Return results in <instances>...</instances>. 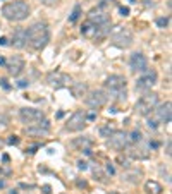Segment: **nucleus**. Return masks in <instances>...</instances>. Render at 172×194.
<instances>
[{
	"instance_id": "1",
	"label": "nucleus",
	"mask_w": 172,
	"mask_h": 194,
	"mask_svg": "<svg viewBox=\"0 0 172 194\" xmlns=\"http://www.w3.org/2000/svg\"><path fill=\"white\" fill-rule=\"evenodd\" d=\"M26 40L33 50H43L50 41L48 26L45 23H35L26 29Z\"/></svg>"
},
{
	"instance_id": "2",
	"label": "nucleus",
	"mask_w": 172,
	"mask_h": 194,
	"mask_svg": "<svg viewBox=\"0 0 172 194\" xmlns=\"http://www.w3.org/2000/svg\"><path fill=\"white\" fill-rule=\"evenodd\" d=\"M126 86H127V83H126V78H124V76L114 74V76H108V78L105 79V88L108 89V94L117 101L126 100V96H127Z\"/></svg>"
},
{
	"instance_id": "3",
	"label": "nucleus",
	"mask_w": 172,
	"mask_h": 194,
	"mask_svg": "<svg viewBox=\"0 0 172 194\" xmlns=\"http://www.w3.org/2000/svg\"><path fill=\"white\" fill-rule=\"evenodd\" d=\"M2 14L9 21H24L29 16V5L23 0L9 2L2 7Z\"/></svg>"
},
{
	"instance_id": "4",
	"label": "nucleus",
	"mask_w": 172,
	"mask_h": 194,
	"mask_svg": "<svg viewBox=\"0 0 172 194\" xmlns=\"http://www.w3.org/2000/svg\"><path fill=\"white\" fill-rule=\"evenodd\" d=\"M150 119L146 120V126L150 129H157L160 124H169L170 122V117H172V103L170 101H165L164 105H157L155 110L150 113Z\"/></svg>"
},
{
	"instance_id": "5",
	"label": "nucleus",
	"mask_w": 172,
	"mask_h": 194,
	"mask_svg": "<svg viewBox=\"0 0 172 194\" xmlns=\"http://www.w3.org/2000/svg\"><path fill=\"white\" fill-rule=\"evenodd\" d=\"M110 31V23L107 24H95L91 21H86L81 26V35L88 40H102Z\"/></svg>"
},
{
	"instance_id": "6",
	"label": "nucleus",
	"mask_w": 172,
	"mask_h": 194,
	"mask_svg": "<svg viewBox=\"0 0 172 194\" xmlns=\"http://www.w3.org/2000/svg\"><path fill=\"white\" fill-rule=\"evenodd\" d=\"M157 105H158V94L157 93H148V94H145V96H141L140 100H138L134 110H136L138 115L148 117L150 113L155 110Z\"/></svg>"
},
{
	"instance_id": "7",
	"label": "nucleus",
	"mask_w": 172,
	"mask_h": 194,
	"mask_svg": "<svg viewBox=\"0 0 172 194\" xmlns=\"http://www.w3.org/2000/svg\"><path fill=\"white\" fill-rule=\"evenodd\" d=\"M110 43L117 48H129L131 45H133V33L129 31V29H117L114 35L110 36Z\"/></svg>"
},
{
	"instance_id": "8",
	"label": "nucleus",
	"mask_w": 172,
	"mask_h": 194,
	"mask_svg": "<svg viewBox=\"0 0 172 194\" xmlns=\"http://www.w3.org/2000/svg\"><path fill=\"white\" fill-rule=\"evenodd\" d=\"M107 137H108L107 146L110 149H115V151H120V149H124L129 144V137H127V134L124 131H112Z\"/></svg>"
},
{
	"instance_id": "9",
	"label": "nucleus",
	"mask_w": 172,
	"mask_h": 194,
	"mask_svg": "<svg viewBox=\"0 0 172 194\" xmlns=\"http://www.w3.org/2000/svg\"><path fill=\"white\" fill-rule=\"evenodd\" d=\"M124 151H126V155L129 156L131 160H146L150 156L148 146H146L143 141L134 143V144H131V146L127 144L126 148H124Z\"/></svg>"
},
{
	"instance_id": "10",
	"label": "nucleus",
	"mask_w": 172,
	"mask_h": 194,
	"mask_svg": "<svg viewBox=\"0 0 172 194\" xmlns=\"http://www.w3.org/2000/svg\"><path fill=\"white\" fill-rule=\"evenodd\" d=\"M86 122H88L86 113L83 110H78L69 117L67 124H65V129H67L69 132H79V131H83L86 127Z\"/></svg>"
},
{
	"instance_id": "11",
	"label": "nucleus",
	"mask_w": 172,
	"mask_h": 194,
	"mask_svg": "<svg viewBox=\"0 0 172 194\" xmlns=\"http://www.w3.org/2000/svg\"><path fill=\"white\" fill-rule=\"evenodd\" d=\"M108 100V94L105 93L103 89H95V91H90L88 93V96L85 98L86 105L90 108H93V110H98V108H102L105 103H107Z\"/></svg>"
},
{
	"instance_id": "12",
	"label": "nucleus",
	"mask_w": 172,
	"mask_h": 194,
	"mask_svg": "<svg viewBox=\"0 0 172 194\" xmlns=\"http://www.w3.org/2000/svg\"><path fill=\"white\" fill-rule=\"evenodd\" d=\"M47 83H48L52 88H55V89H60V88L69 86V83H71V78H69L65 72L53 71V72H48V74H47Z\"/></svg>"
},
{
	"instance_id": "13",
	"label": "nucleus",
	"mask_w": 172,
	"mask_h": 194,
	"mask_svg": "<svg viewBox=\"0 0 172 194\" xmlns=\"http://www.w3.org/2000/svg\"><path fill=\"white\" fill-rule=\"evenodd\" d=\"M19 119L23 124H28V126H33V124L40 122V120L45 119L42 110H36V108H21L19 110Z\"/></svg>"
},
{
	"instance_id": "14",
	"label": "nucleus",
	"mask_w": 172,
	"mask_h": 194,
	"mask_svg": "<svg viewBox=\"0 0 172 194\" xmlns=\"http://www.w3.org/2000/svg\"><path fill=\"white\" fill-rule=\"evenodd\" d=\"M129 67L133 72H145V71H148V60H146V57L143 53L136 52L129 58Z\"/></svg>"
},
{
	"instance_id": "15",
	"label": "nucleus",
	"mask_w": 172,
	"mask_h": 194,
	"mask_svg": "<svg viewBox=\"0 0 172 194\" xmlns=\"http://www.w3.org/2000/svg\"><path fill=\"white\" fill-rule=\"evenodd\" d=\"M5 67H7V71H9L10 76L17 78V76H19L21 72L24 71V60H23V57L12 55V57L9 58V60L5 62Z\"/></svg>"
},
{
	"instance_id": "16",
	"label": "nucleus",
	"mask_w": 172,
	"mask_h": 194,
	"mask_svg": "<svg viewBox=\"0 0 172 194\" xmlns=\"http://www.w3.org/2000/svg\"><path fill=\"white\" fill-rule=\"evenodd\" d=\"M26 132L29 136H47L50 132V122L47 119H43L40 122L33 124V126H28Z\"/></svg>"
},
{
	"instance_id": "17",
	"label": "nucleus",
	"mask_w": 172,
	"mask_h": 194,
	"mask_svg": "<svg viewBox=\"0 0 172 194\" xmlns=\"http://www.w3.org/2000/svg\"><path fill=\"white\" fill-rule=\"evenodd\" d=\"M155 84H157V72L155 71H148L145 76H141V78L136 81V89L146 91L152 86H155Z\"/></svg>"
},
{
	"instance_id": "18",
	"label": "nucleus",
	"mask_w": 172,
	"mask_h": 194,
	"mask_svg": "<svg viewBox=\"0 0 172 194\" xmlns=\"http://www.w3.org/2000/svg\"><path fill=\"white\" fill-rule=\"evenodd\" d=\"M26 29L24 28H17L16 31H14V35H12V46L14 48H24L26 46Z\"/></svg>"
},
{
	"instance_id": "19",
	"label": "nucleus",
	"mask_w": 172,
	"mask_h": 194,
	"mask_svg": "<svg viewBox=\"0 0 172 194\" xmlns=\"http://www.w3.org/2000/svg\"><path fill=\"white\" fill-rule=\"evenodd\" d=\"M88 21H91L95 24H107V23H110V17H108V14L100 12L98 9H93L90 12V19Z\"/></svg>"
},
{
	"instance_id": "20",
	"label": "nucleus",
	"mask_w": 172,
	"mask_h": 194,
	"mask_svg": "<svg viewBox=\"0 0 172 194\" xmlns=\"http://www.w3.org/2000/svg\"><path fill=\"white\" fill-rule=\"evenodd\" d=\"M71 144H72V148L85 149V148H91V146H93V141L90 139V136H81V137H74Z\"/></svg>"
},
{
	"instance_id": "21",
	"label": "nucleus",
	"mask_w": 172,
	"mask_h": 194,
	"mask_svg": "<svg viewBox=\"0 0 172 194\" xmlns=\"http://www.w3.org/2000/svg\"><path fill=\"white\" fill-rule=\"evenodd\" d=\"M88 91V86L85 83H74L71 86V93H72V96L74 98H81V96H85V93Z\"/></svg>"
},
{
	"instance_id": "22",
	"label": "nucleus",
	"mask_w": 172,
	"mask_h": 194,
	"mask_svg": "<svg viewBox=\"0 0 172 194\" xmlns=\"http://www.w3.org/2000/svg\"><path fill=\"white\" fill-rule=\"evenodd\" d=\"M145 191L148 192V194H162V186L158 184L157 181H148L145 184Z\"/></svg>"
},
{
	"instance_id": "23",
	"label": "nucleus",
	"mask_w": 172,
	"mask_h": 194,
	"mask_svg": "<svg viewBox=\"0 0 172 194\" xmlns=\"http://www.w3.org/2000/svg\"><path fill=\"white\" fill-rule=\"evenodd\" d=\"M140 177H141L140 170H127L126 174H124V181L131 182V184H138V182H140Z\"/></svg>"
},
{
	"instance_id": "24",
	"label": "nucleus",
	"mask_w": 172,
	"mask_h": 194,
	"mask_svg": "<svg viewBox=\"0 0 172 194\" xmlns=\"http://www.w3.org/2000/svg\"><path fill=\"white\" fill-rule=\"evenodd\" d=\"M79 16H81V5L76 3L74 9H72V12H71V16H69V21H71V23H76V21L79 19Z\"/></svg>"
},
{
	"instance_id": "25",
	"label": "nucleus",
	"mask_w": 172,
	"mask_h": 194,
	"mask_svg": "<svg viewBox=\"0 0 172 194\" xmlns=\"http://www.w3.org/2000/svg\"><path fill=\"white\" fill-rule=\"evenodd\" d=\"M129 143L131 144H134V143H140V141H143V134L140 132V131H133V132L129 134Z\"/></svg>"
},
{
	"instance_id": "26",
	"label": "nucleus",
	"mask_w": 172,
	"mask_h": 194,
	"mask_svg": "<svg viewBox=\"0 0 172 194\" xmlns=\"http://www.w3.org/2000/svg\"><path fill=\"white\" fill-rule=\"evenodd\" d=\"M93 175L95 177H98L97 181H100V182H107V179H105V175L102 174V170L98 167H93Z\"/></svg>"
},
{
	"instance_id": "27",
	"label": "nucleus",
	"mask_w": 172,
	"mask_h": 194,
	"mask_svg": "<svg viewBox=\"0 0 172 194\" xmlns=\"http://www.w3.org/2000/svg\"><path fill=\"white\" fill-rule=\"evenodd\" d=\"M157 26L165 29L167 26H169V17H158V19H157Z\"/></svg>"
},
{
	"instance_id": "28",
	"label": "nucleus",
	"mask_w": 172,
	"mask_h": 194,
	"mask_svg": "<svg viewBox=\"0 0 172 194\" xmlns=\"http://www.w3.org/2000/svg\"><path fill=\"white\" fill-rule=\"evenodd\" d=\"M40 148H42V144H38V143H36V144H31V146H29V148L26 149V153H28V155H35V153L38 151Z\"/></svg>"
},
{
	"instance_id": "29",
	"label": "nucleus",
	"mask_w": 172,
	"mask_h": 194,
	"mask_svg": "<svg viewBox=\"0 0 172 194\" xmlns=\"http://www.w3.org/2000/svg\"><path fill=\"white\" fill-rule=\"evenodd\" d=\"M112 131H114V129H112L110 126H107V127H102V129H100V134H102V136H103V137H107L108 134L112 132Z\"/></svg>"
},
{
	"instance_id": "30",
	"label": "nucleus",
	"mask_w": 172,
	"mask_h": 194,
	"mask_svg": "<svg viewBox=\"0 0 172 194\" xmlns=\"http://www.w3.org/2000/svg\"><path fill=\"white\" fill-rule=\"evenodd\" d=\"M0 86H2L5 91H9V89H10V84H9V81H7L5 78H2V79H0Z\"/></svg>"
},
{
	"instance_id": "31",
	"label": "nucleus",
	"mask_w": 172,
	"mask_h": 194,
	"mask_svg": "<svg viewBox=\"0 0 172 194\" xmlns=\"http://www.w3.org/2000/svg\"><path fill=\"white\" fill-rule=\"evenodd\" d=\"M9 124V117L5 113H0V126H7Z\"/></svg>"
},
{
	"instance_id": "32",
	"label": "nucleus",
	"mask_w": 172,
	"mask_h": 194,
	"mask_svg": "<svg viewBox=\"0 0 172 194\" xmlns=\"http://www.w3.org/2000/svg\"><path fill=\"white\" fill-rule=\"evenodd\" d=\"M78 168H79V170H88V163L85 162V160H79V162H78Z\"/></svg>"
},
{
	"instance_id": "33",
	"label": "nucleus",
	"mask_w": 172,
	"mask_h": 194,
	"mask_svg": "<svg viewBox=\"0 0 172 194\" xmlns=\"http://www.w3.org/2000/svg\"><path fill=\"white\" fill-rule=\"evenodd\" d=\"M40 2H42L43 5H48V7H52V5H55V3L58 2V0H40Z\"/></svg>"
},
{
	"instance_id": "34",
	"label": "nucleus",
	"mask_w": 172,
	"mask_h": 194,
	"mask_svg": "<svg viewBox=\"0 0 172 194\" xmlns=\"http://www.w3.org/2000/svg\"><path fill=\"white\" fill-rule=\"evenodd\" d=\"M119 12H120V16H124V17L129 16V7H120Z\"/></svg>"
},
{
	"instance_id": "35",
	"label": "nucleus",
	"mask_w": 172,
	"mask_h": 194,
	"mask_svg": "<svg viewBox=\"0 0 172 194\" xmlns=\"http://www.w3.org/2000/svg\"><path fill=\"white\" fill-rule=\"evenodd\" d=\"M7 143H9V144H17V143H19V137H17V136H10Z\"/></svg>"
},
{
	"instance_id": "36",
	"label": "nucleus",
	"mask_w": 172,
	"mask_h": 194,
	"mask_svg": "<svg viewBox=\"0 0 172 194\" xmlns=\"http://www.w3.org/2000/svg\"><path fill=\"white\" fill-rule=\"evenodd\" d=\"M42 191H43V194H52V187H50L48 184H45V186L42 187Z\"/></svg>"
},
{
	"instance_id": "37",
	"label": "nucleus",
	"mask_w": 172,
	"mask_h": 194,
	"mask_svg": "<svg viewBox=\"0 0 172 194\" xmlns=\"http://www.w3.org/2000/svg\"><path fill=\"white\" fill-rule=\"evenodd\" d=\"M107 172H108L110 175H114V174H115V168L112 167V163H107Z\"/></svg>"
},
{
	"instance_id": "38",
	"label": "nucleus",
	"mask_w": 172,
	"mask_h": 194,
	"mask_svg": "<svg viewBox=\"0 0 172 194\" xmlns=\"http://www.w3.org/2000/svg\"><path fill=\"white\" fill-rule=\"evenodd\" d=\"M95 119H97V113H95V112H91V113H88V115H86V120H91V122H93Z\"/></svg>"
},
{
	"instance_id": "39",
	"label": "nucleus",
	"mask_w": 172,
	"mask_h": 194,
	"mask_svg": "<svg viewBox=\"0 0 172 194\" xmlns=\"http://www.w3.org/2000/svg\"><path fill=\"white\" fill-rule=\"evenodd\" d=\"M158 146H160V143H158V141H152V143H150V144H148V148L155 149V148H158Z\"/></svg>"
},
{
	"instance_id": "40",
	"label": "nucleus",
	"mask_w": 172,
	"mask_h": 194,
	"mask_svg": "<svg viewBox=\"0 0 172 194\" xmlns=\"http://www.w3.org/2000/svg\"><path fill=\"white\" fill-rule=\"evenodd\" d=\"M28 81H26V79H23V81H19V83H17V86H19V88H28Z\"/></svg>"
},
{
	"instance_id": "41",
	"label": "nucleus",
	"mask_w": 172,
	"mask_h": 194,
	"mask_svg": "<svg viewBox=\"0 0 172 194\" xmlns=\"http://www.w3.org/2000/svg\"><path fill=\"white\" fill-rule=\"evenodd\" d=\"M7 45V38L5 36H0V46H5Z\"/></svg>"
},
{
	"instance_id": "42",
	"label": "nucleus",
	"mask_w": 172,
	"mask_h": 194,
	"mask_svg": "<svg viewBox=\"0 0 172 194\" xmlns=\"http://www.w3.org/2000/svg\"><path fill=\"white\" fill-rule=\"evenodd\" d=\"M83 153H85L86 156H91V148H85V149H81Z\"/></svg>"
},
{
	"instance_id": "43",
	"label": "nucleus",
	"mask_w": 172,
	"mask_h": 194,
	"mask_svg": "<svg viewBox=\"0 0 172 194\" xmlns=\"http://www.w3.org/2000/svg\"><path fill=\"white\" fill-rule=\"evenodd\" d=\"M170 148H172V144H170V141H169V143H167V151H165V153H167V156H170V153H172V151H170Z\"/></svg>"
},
{
	"instance_id": "44",
	"label": "nucleus",
	"mask_w": 172,
	"mask_h": 194,
	"mask_svg": "<svg viewBox=\"0 0 172 194\" xmlns=\"http://www.w3.org/2000/svg\"><path fill=\"white\" fill-rule=\"evenodd\" d=\"M2 162L3 163H9V155H2Z\"/></svg>"
},
{
	"instance_id": "45",
	"label": "nucleus",
	"mask_w": 172,
	"mask_h": 194,
	"mask_svg": "<svg viewBox=\"0 0 172 194\" xmlns=\"http://www.w3.org/2000/svg\"><path fill=\"white\" fill-rule=\"evenodd\" d=\"M5 58H3V57H0V67H5Z\"/></svg>"
},
{
	"instance_id": "46",
	"label": "nucleus",
	"mask_w": 172,
	"mask_h": 194,
	"mask_svg": "<svg viewBox=\"0 0 172 194\" xmlns=\"http://www.w3.org/2000/svg\"><path fill=\"white\" fill-rule=\"evenodd\" d=\"M78 186H79V187H86V182H85V181H83V182L78 181Z\"/></svg>"
},
{
	"instance_id": "47",
	"label": "nucleus",
	"mask_w": 172,
	"mask_h": 194,
	"mask_svg": "<svg viewBox=\"0 0 172 194\" xmlns=\"http://www.w3.org/2000/svg\"><path fill=\"white\" fill-rule=\"evenodd\" d=\"M64 117V112H57V119H62Z\"/></svg>"
},
{
	"instance_id": "48",
	"label": "nucleus",
	"mask_w": 172,
	"mask_h": 194,
	"mask_svg": "<svg viewBox=\"0 0 172 194\" xmlns=\"http://www.w3.org/2000/svg\"><path fill=\"white\" fill-rule=\"evenodd\" d=\"M3 144H5V141H3V139H2V137H0V149H2V148H3Z\"/></svg>"
},
{
	"instance_id": "49",
	"label": "nucleus",
	"mask_w": 172,
	"mask_h": 194,
	"mask_svg": "<svg viewBox=\"0 0 172 194\" xmlns=\"http://www.w3.org/2000/svg\"><path fill=\"white\" fill-rule=\"evenodd\" d=\"M2 187H5V181H0V189Z\"/></svg>"
},
{
	"instance_id": "50",
	"label": "nucleus",
	"mask_w": 172,
	"mask_h": 194,
	"mask_svg": "<svg viewBox=\"0 0 172 194\" xmlns=\"http://www.w3.org/2000/svg\"><path fill=\"white\" fill-rule=\"evenodd\" d=\"M9 194H17V189H12V191H10Z\"/></svg>"
},
{
	"instance_id": "51",
	"label": "nucleus",
	"mask_w": 172,
	"mask_h": 194,
	"mask_svg": "<svg viewBox=\"0 0 172 194\" xmlns=\"http://www.w3.org/2000/svg\"><path fill=\"white\" fill-rule=\"evenodd\" d=\"M108 194H122V192H117V191H114V192H108Z\"/></svg>"
}]
</instances>
